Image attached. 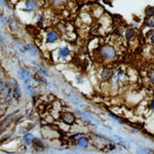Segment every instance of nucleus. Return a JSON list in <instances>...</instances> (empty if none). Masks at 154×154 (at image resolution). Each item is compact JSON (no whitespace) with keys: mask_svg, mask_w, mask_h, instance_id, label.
<instances>
[{"mask_svg":"<svg viewBox=\"0 0 154 154\" xmlns=\"http://www.w3.org/2000/svg\"><path fill=\"white\" fill-rule=\"evenodd\" d=\"M99 54L102 59L106 60V61H112L116 58V51L114 49L113 46L110 45H104L103 48H101Z\"/></svg>","mask_w":154,"mask_h":154,"instance_id":"nucleus-1","label":"nucleus"},{"mask_svg":"<svg viewBox=\"0 0 154 154\" xmlns=\"http://www.w3.org/2000/svg\"><path fill=\"white\" fill-rule=\"evenodd\" d=\"M61 119L67 125H73L75 122V116L71 112H63L61 114Z\"/></svg>","mask_w":154,"mask_h":154,"instance_id":"nucleus-2","label":"nucleus"},{"mask_svg":"<svg viewBox=\"0 0 154 154\" xmlns=\"http://www.w3.org/2000/svg\"><path fill=\"white\" fill-rule=\"evenodd\" d=\"M59 40V34L56 31H49L46 34L45 37V41L46 43H54Z\"/></svg>","mask_w":154,"mask_h":154,"instance_id":"nucleus-3","label":"nucleus"},{"mask_svg":"<svg viewBox=\"0 0 154 154\" xmlns=\"http://www.w3.org/2000/svg\"><path fill=\"white\" fill-rule=\"evenodd\" d=\"M76 145L81 148H86L88 146V139L84 136H80L79 138H77Z\"/></svg>","mask_w":154,"mask_h":154,"instance_id":"nucleus-4","label":"nucleus"},{"mask_svg":"<svg viewBox=\"0 0 154 154\" xmlns=\"http://www.w3.org/2000/svg\"><path fill=\"white\" fill-rule=\"evenodd\" d=\"M112 76H113V72L110 70V69H103L101 72V77H102V79L103 80H105V81H108V80H110L111 78H112Z\"/></svg>","mask_w":154,"mask_h":154,"instance_id":"nucleus-5","label":"nucleus"},{"mask_svg":"<svg viewBox=\"0 0 154 154\" xmlns=\"http://www.w3.org/2000/svg\"><path fill=\"white\" fill-rule=\"evenodd\" d=\"M70 54H71V51L68 48H66V46L58 49V56H59V58H61V59L68 58V57L70 56Z\"/></svg>","mask_w":154,"mask_h":154,"instance_id":"nucleus-6","label":"nucleus"},{"mask_svg":"<svg viewBox=\"0 0 154 154\" xmlns=\"http://www.w3.org/2000/svg\"><path fill=\"white\" fill-rule=\"evenodd\" d=\"M11 94H12V97H14L16 100H19L21 98V89H20L18 84H14V88L11 91Z\"/></svg>","mask_w":154,"mask_h":154,"instance_id":"nucleus-7","label":"nucleus"},{"mask_svg":"<svg viewBox=\"0 0 154 154\" xmlns=\"http://www.w3.org/2000/svg\"><path fill=\"white\" fill-rule=\"evenodd\" d=\"M35 8H36V2H33V1L25 2V11H33Z\"/></svg>","mask_w":154,"mask_h":154,"instance_id":"nucleus-8","label":"nucleus"},{"mask_svg":"<svg viewBox=\"0 0 154 154\" xmlns=\"http://www.w3.org/2000/svg\"><path fill=\"white\" fill-rule=\"evenodd\" d=\"M18 75H19L20 78H21L22 80H24V81H28V80H29V78H30L29 72H28V71H26V70H23V69L19 71Z\"/></svg>","mask_w":154,"mask_h":154,"instance_id":"nucleus-9","label":"nucleus"},{"mask_svg":"<svg viewBox=\"0 0 154 154\" xmlns=\"http://www.w3.org/2000/svg\"><path fill=\"white\" fill-rule=\"evenodd\" d=\"M34 136L32 135V134H27V135L24 136L23 140H24V143L26 144V145H31L32 143H33V140H34Z\"/></svg>","mask_w":154,"mask_h":154,"instance_id":"nucleus-10","label":"nucleus"},{"mask_svg":"<svg viewBox=\"0 0 154 154\" xmlns=\"http://www.w3.org/2000/svg\"><path fill=\"white\" fill-rule=\"evenodd\" d=\"M32 145H33V148L36 149V150H41V149H43V144L39 139H34L33 140V143H32Z\"/></svg>","mask_w":154,"mask_h":154,"instance_id":"nucleus-11","label":"nucleus"},{"mask_svg":"<svg viewBox=\"0 0 154 154\" xmlns=\"http://www.w3.org/2000/svg\"><path fill=\"white\" fill-rule=\"evenodd\" d=\"M145 14H146V16H147V18L153 17V14H154V8H153V6H148L147 8L145 9Z\"/></svg>","mask_w":154,"mask_h":154,"instance_id":"nucleus-12","label":"nucleus"},{"mask_svg":"<svg viewBox=\"0 0 154 154\" xmlns=\"http://www.w3.org/2000/svg\"><path fill=\"white\" fill-rule=\"evenodd\" d=\"M133 37H134V30H131V29L126 30V32H125V39L126 40H131Z\"/></svg>","mask_w":154,"mask_h":154,"instance_id":"nucleus-13","label":"nucleus"},{"mask_svg":"<svg viewBox=\"0 0 154 154\" xmlns=\"http://www.w3.org/2000/svg\"><path fill=\"white\" fill-rule=\"evenodd\" d=\"M145 25L147 27H150V28H153L154 26V21H153V17H150V18H147L145 21Z\"/></svg>","mask_w":154,"mask_h":154,"instance_id":"nucleus-14","label":"nucleus"},{"mask_svg":"<svg viewBox=\"0 0 154 154\" xmlns=\"http://www.w3.org/2000/svg\"><path fill=\"white\" fill-rule=\"evenodd\" d=\"M153 105H154V102H153V100H151V102H150V108H151V110H153Z\"/></svg>","mask_w":154,"mask_h":154,"instance_id":"nucleus-15","label":"nucleus"}]
</instances>
